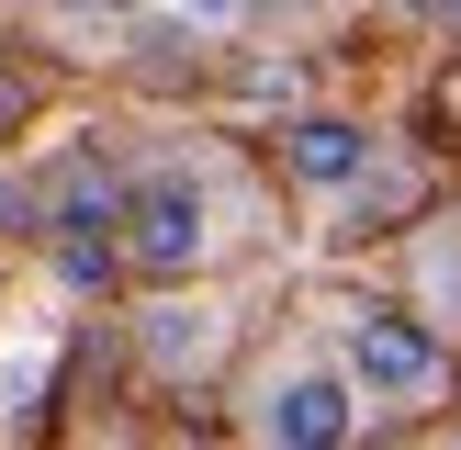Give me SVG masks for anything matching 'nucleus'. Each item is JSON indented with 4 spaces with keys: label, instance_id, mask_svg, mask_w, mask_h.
<instances>
[{
    "label": "nucleus",
    "instance_id": "f257e3e1",
    "mask_svg": "<svg viewBox=\"0 0 461 450\" xmlns=\"http://www.w3.org/2000/svg\"><path fill=\"white\" fill-rule=\"evenodd\" d=\"M338 360H349L360 405H394V417H417V405L450 394V349L428 315H394V304H349L338 315Z\"/></svg>",
    "mask_w": 461,
    "mask_h": 450
},
{
    "label": "nucleus",
    "instance_id": "f03ea898",
    "mask_svg": "<svg viewBox=\"0 0 461 450\" xmlns=\"http://www.w3.org/2000/svg\"><path fill=\"white\" fill-rule=\"evenodd\" d=\"M113 237H124L135 270H158V282H180V270L214 259V192H203V169H135L124 192H113Z\"/></svg>",
    "mask_w": 461,
    "mask_h": 450
},
{
    "label": "nucleus",
    "instance_id": "7ed1b4c3",
    "mask_svg": "<svg viewBox=\"0 0 461 450\" xmlns=\"http://www.w3.org/2000/svg\"><path fill=\"white\" fill-rule=\"evenodd\" d=\"M360 428V382L349 360H282L259 394V450H349Z\"/></svg>",
    "mask_w": 461,
    "mask_h": 450
},
{
    "label": "nucleus",
    "instance_id": "20e7f679",
    "mask_svg": "<svg viewBox=\"0 0 461 450\" xmlns=\"http://www.w3.org/2000/svg\"><path fill=\"white\" fill-rule=\"evenodd\" d=\"M282 158H293L304 192H349V180H372V135H360L349 112H304V124L282 135Z\"/></svg>",
    "mask_w": 461,
    "mask_h": 450
},
{
    "label": "nucleus",
    "instance_id": "39448f33",
    "mask_svg": "<svg viewBox=\"0 0 461 450\" xmlns=\"http://www.w3.org/2000/svg\"><path fill=\"white\" fill-rule=\"evenodd\" d=\"M214 349H225V315H203V304H158L147 315V360L158 372H203Z\"/></svg>",
    "mask_w": 461,
    "mask_h": 450
},
{
    "label": "nucleus",
    "instance_id": "423d86ee",
    "mask_svg": "<svg viewBox=\"0 0 461 450\" xmlns=\"http://www.w3.org/2000/svg\"><path fill=\"white\" fill-rule=\"evenodd\" d=\"M405 12H439V0H405Z\"/></svg>",
    "mask_w": 461,
    "mask_h": 450
},
{
    "label": "nucleus",
    "instance_id": "0eeeda50",
    "mask_svg": "<svg viewBox=\"0 0 461 450\" xmlns=\"http://www.w3.org/2000/svg\"><path fill=\"white\" fill-rule=\"evenodd\" d=\"M0 124H12V90H0Z\"/></svg>",
    "mask_w": 461,
    "mask_h": 450
},
{
    "label": "nucleus",
    "instance_id": "6e6552de",
    "mask_svg": "<svg viewBox=\"0 0 461 450\" xmlns=\"http://www.w3.org/2000/svg\"><path fill=\"white\" fill-rule=\"evenodd\" d=\"M102 12H135V0H102Z\"/></svg>",
    "mask_w": 461,
    "mask_h": 450
},
{
    "label": "nucleus",
    "instance_id": "1a4fd4ad",
    "mask_svg": "<svg viewBox=\"0 0 461 450\" xmlns=\"http://www.w3.org/2000/svg\"><path fill=\"white\" fill-rule=\"evenodd\" d=\"M439 12H461V0H439Z\"/></svg>",
    "mask_w": 461,
    "mask_h": 450
},
{
    "label": "nucleus",
    "instance_id": "9d476101",
    "mask_svg": "<svg viewBox=\"0 0 461 450\" xmlns=\"http://www.w3.org/2000/svg\"><path fill=\"white\" fill-rule=\"evenodd\" d=\"M450 450H461V439H450Z\"/></svg>",
    "mask_w": 461,
    "mask_h": 450
}]
</instances>
